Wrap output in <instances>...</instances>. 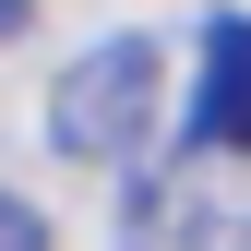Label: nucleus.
Listing matches in <instances>:
<instances>
[{
  "instance_id": "f257e3e1",
  "label": "nucleus",
  "mask_w": 251,
  "mask_h": 251,
  "mask_svg": "<svg viewBox=\"0 0 251 251\" xmlns=\"http://www.w3.org/2000/svg\"><path fill=\"white\" fill-rule=\"evenodd\" d=\"M155 108H168V48L155 36H96V48L60 60V84H48V144L72 168H144Z\"/></svg>"
},
{
  "instance_id": "f03ea898",
  "label": "nucleus",
  "mask_w": 251,
  "mask_h": 251,
  "mask_svg": "<svg viewBox=\"0 0 251 251\" xmlns=\"http://www.w3.org/2000/svg\"><path fill=\"white\" fill-rule=\"evenodd\" d=\"M192 144H203V155H251V12H215V24H203Z\"/></svg>"
},
{
  "instance_id": "7ed1b4c3",
  "label": "nucleus",
  "mask_w": 251,
  "mask_h": 251,
  "mask_svg": "<svg viewBox=\"0 0 251 251\" xmlns=\"http://www.w3.org/2000/svg\"><path fill=\"white\" fill-rule=\"evenodd\" d=\"M132 251H239V215L203 192V179H155L132 203Z\"/></svg>"
},
{
  "instance_id": "20e7f679",
  "label": "nucleus",
  "mask_w": 251,
  "mask_h": 251,
  "mask_svg": "<svg viewBox=\"0 0 251 251\" xmlns=\"http://www.w3.org/2000/svg\"><path fill=\"white\" fill-rule=\"evenodd\" d=\"M0 251H48V215L24 203V192H0Z\"/></svg>"
},
{
  "instance_id": "39448f33",
  "label": "nucleus",
  "mask_w": 251,
  "mask_h": 251,
  "mask_svg": "<svg viewBox=\"0 0 251 251\" xmlns=\"http://www.w3.org/2000/svg\"><path fill=\"white\" fill-rule=\"evenodd\" d=\"M24 12H36V0H0V36H24Z\"/></svg>"
}]
</instances>
